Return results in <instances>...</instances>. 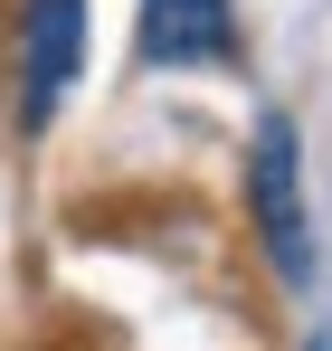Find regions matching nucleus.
<instances>
[{
	"instance_id": "nucleus-1",
	"label": "nucleus",
	"mask_w": 332,
	"mask_h": 351,
	"mask_svg": "<svg viewBox=\"0 0 332 351\" xmlns=\"http://www.w3.org/2000/svg\"><path fill=\"white\" fill-rule=\"evenodd\" d=\"M247 209H257V237H266V266L285 285L313 276V219H304V152H294V123L266 114L257 143H247Z\"/></svg>"
},
{
	"instance_id": "nucleus-3",
	"label": "nucleus",
	"mask_w": 332,
	"mask_h": 351,
	"mask_svg": "<svg viewBox=\"0 0 332 351\" xmlns=\"http://www.w3.org/2000/svg\"><path fill=\"white\" fill-rule=\"evenodd\" d=\"M237 0H143V66H228Z\"/></svg>"
},
{
	"instance_id": "nucleus-2",
	"label": "nucleus",
	"mask_w": 332,
	"mask_h": 351,
	"mask_svg": "<svg viewBox=\"0 0 332 351\" xmlns=\"http://www.w3.org/2000/svg\"><path fill=\"white\" fill-rule=\"evenodd\" d=\"M10 58H19V123L38 133V123L67 105L76 66H86V0H19Z\"/></svg>"
}]
</instances>
